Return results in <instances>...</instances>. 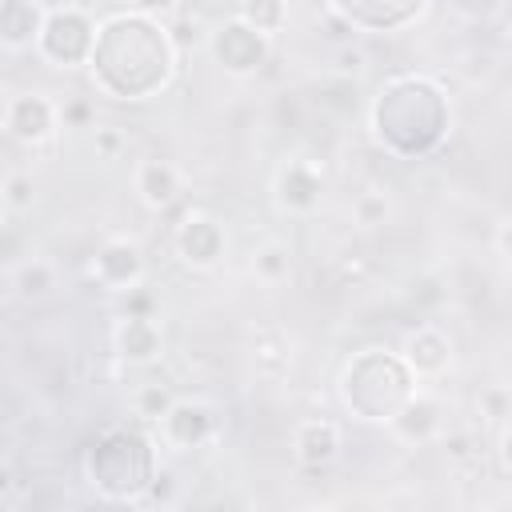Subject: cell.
I'll list each match as a JSON object with an SVG mask.
<instances>
[{"label": "cell", "mask_w": 512, "mask_h": 512, "mask_svg": "<svg viewBox=\"0 0 512 512\" xmlns=\"http://www.w3.org/2000/svg\"><path fill=\"white\" fill-rule=\"evenodd\" d=\"M36 48H40L52 64H60V68L80 64V60L92 52V24H88V16H84L80 8H56V12H48Z\"/></svg>", "instance_id": "cell-1"}, {"label": "cell", "mask_w": 512, "mask_h": 512, "mask_svg": "<svg viewBox=\"0 0 512 512\" xmlns=\"http://www.w3.org/2000/svg\"><path fill=\"white\" fill-rule=\"evenodd\" d=\"M92 276L112 292H132L144 276V252L128 236H112L92 256Z\"/></svg>", "instance_id": "cell-2"}, {"label": "cell", "mask_w": 512, "mask_h": 512, "mask_svg": "<svg viewBox=\"0 0 512 512\" xmlns=\"http://www.w3.org/2000/svg\"><path fill=\"white\" fill-rule=\"evenodd\" d=\"M56 120H60L56 104L44 100V96H36V92H20L4 108V128L20 144H44L56 132Z\"/></svg>", "instance_id": "cell-3"}, {"label": "cell", "mask_w": 512, "mask_h": 512, "mask_svg": "<svg viewBox=\"0 0 512 512\" xmlns=\"http://www.w3.org/2000/svg\"><path fill=\"white\" fill-rule=\"evenodd\" d=\"M212 52H216L220 68H228V72H236V76H248V72H256L260 60H264V36H260L256 28H248L244 20H232V24L216 28Z\"/></svg>", "instance_id": "cell-4"}, {"label": "cell", "mask_w": 512, "mask_h": 512, "mask_svg": "<svg viewBox=\"0 0 512 512\" xmlns=\"http://www.w3.org/2000/svg\"><path fill=\"white\" fill-rule=\"evenodd\" d=\"M212 428H216V416L204 400H176L168 408V416L160 420V432L176 452H188V448L204 444L212 436Z\"/></svg>", "instance_id": "cell-5"}, {"label": "cell", "mask_w": 512, "mask_h": 512, "mask_svg": "<svg viewBox=\"0 0 512 512\" xmlns=\"http://www.w3.org/2000/svg\"><path fill=\"white\" fill-rule=\"evenodd\" d=\"M176 252H180L184 264H192V268H212V264L220 260V252H224V232H220V224H216L212 216H204V212L184 216V224H180V232H176Z\"/></svg>", "instance_id": "cell-6"}, {"label": "cell", "mask_w": 512, "mask_h": 512, "mask_svg": "<svg viewBox=\"0 0 512 512\" xmlns=\"http://www.w3.org/2000/svg\"><path fill=\"white\" fill-rule=\"evenodd\" d=\"M404 364L420 376V380H436L452 368V340L432 328V324H420L408 340H404Z\"/></svg>", "instance_id": "cell-7"}, {"label": "cell", "mask_w": 512, "mask_h": 512, "mask_svg": "<svg viewBox=\"0 0 512 512\" xmlns=\"http://www.w3.org/2000/svg\"><path fill=\"white\" fill-rule=\"evenodd\" d=\"M48 12H40L36 0H4L0 4V44L4 52H24L32 44H40Z\"/></svg>", "instance_id": "cell-8"}, {"label": "cell", "mask_w": 512, "mask_h": 512, "mask_svg": "<svg viewBox=\"0 0 512 512\" xmlns=\"http://www.w3.org/2000/svg\"><path fill=\"white\" fill-rule=\"evenodd\" d=\"M112 344H116V352H120L128 364H148V360H156V352H160V328L152 324V316L128 312V316L116 320Z\"/></svg>", "instance_id": "cell-9"}, {"label": "cell", "mask_w": 512, "mask_h": 512, "mask_svg": "<svg viewBox=\"0 0 512 512\" xmlns=\"http://www.w3.org/2000/svg\"><path fill=\"white\" fill-rule=\"evenodd\" d=\"M292 452L304 468H328L340 456V428L332 420H304L292 436Z\"/></svg>", "instance_id": "cell-10"}, {"label": "cell", "mask_w": 512, "mask_h": 512, "mask_svg": "<svg viewBox=\"0 0 512 512\" xmlns=\"http://www.w3.org/2000/svg\"><path fill=\"white\" fill-rule=\"evenodd\" d=\"M276 196L292 212H312L320 204V176H316V168L304 164V160L284 164L280 176H276Z\"/></svg>", "instance_id": "cell-11"}, {"label": "cell", "mask_w": 512, "mask_h": 512, "mask_svg": "<svg viewBox=\"0 0 512 512\" xmlns=\"http://www.w3.org/2000/svg\"><path fill=\"white\" fill-rule=\"evenodd\" d=\"M132 184H136V196H140L148 208H168V204L176 200V192H180V176H176V168L164 164V160H144V164H136Z\"/></svg>", "instance_id": "cell-12"}, {"label": "cell", "mask_w": 512, "mask_h": 512, "mask_svg": "<svg viewBox=\"0 0 512 512\" xmlns=\"http://www.w3.org/2000/svg\"><path fill=\"white\" fill-rule=\"evenodd\" d=\"M392 424H396V432L404 436V440H416V444H424V440H432L436 432H440V400H432V396H412V400H404V408L392 416Z\"/></svg>", "instance_id": "cell-13"}, {"label": "cell", "mask_w": 512, "mask_h": 512, "mask_svg": "<svg viewBox=\"0 0 512 512\" xmlns=\"http://www.w3.org/2000/svg\"><path fill=\"white\" fill-rule=\"evenodd\" d=\"M12 288H16L20 300H40V296H48L56 288V268L48 260L32 256V260L12 268Z\"/></svg>", "instance_id": "cell-14"}, {"label": "cell", "mask_w": 512, "mask_h": 512, "mask_svg": "<svg viewBox=\"0 0 512 512\" xmlns=\"http://www.w3.org/2000/svg\"><path fill=\"white\" fill-rule=\"evenodd\" d=\"M252 272H256L264 284H280V280H288V272H292V252H288V244H280V240H264V244L256 248V256H252Z\"/></svg>", "instance_id": "cell-15"}, {"label": "cell", "mask_w": 512, "mask_h": 512, "mask_svg": "<svg viewBox=\"0 0 512 512\" xmlns=\"http://www.w3.org/2000/svg\"><path fill=\"white\" fill-rule=\"evenodd\" d=\"M240 20L248 28H256L260 36H276L284 28V20H288V8H284V0H244L240 4Z\"/></svg>", "instance_id": "cell-16"}, {"label": "cell", "mask_w": 512, "mask_h": 512, "mask_svg": "<svg viewBox=\"0 0 512 512\" xmlns=\"http://www.w3.org/2000/svg\"><path fill=\"white\" fill-rule=\"evenodd\" d=\"M28 208H32V176L28 172H8V180H4V212L20 216Z\"/></svg>", "instance_id": "cell-17"}, {"label": "cell", "mask_w": 512, "mask_h": 512, "mask_svg": "<svg viewBox=\"0 0 512 512\" xmlns=\"http://www.w3.org/2000/svg\"><path fill=\"white\" fill-rule=\"evenodd\" d=\"M172 404H176V400H172L160 384H144V388L136 392V416H144V420H156V424H160Z\"/></svg>", "instance_id": "cell-18"}, {"label": "cell", "mask_w": 512, "mask_h": 512, "mask_svg": "<svg viewBox=\"0 0 512 512\" xmlns=\"http://www.w3.org/2000/svg\"><path fill=\"white\" fill-rule=\"evenodd\" d=\"M352 212H356V220H360L364 228H376V224H384V216H388V200H384L380 192H360L356 204H352Z\"/></svg>", "instance_id": "cell-19"}, {"label": "cell", "mask_w": 512, "mask_h": 512, "mask_svg": "<svg viewBox=\"0 0 512 512\" xmlns=\"http://www.w3.org/2000/svg\"><path fill=\"white\" fill-rule=\"evenodd\" d=\"M148 504H160V508L176 504V476H172V468L152 472V480H148Z\"/></svg>", "instance_id": "cell-20"}, {"label": "cell", "mask_w": 512, "mask_h": 512, "mask_svg": "<svg viewBox=\"0 0 512 512\" xmlns=\"http://www.w3.org/2000/svg\"><path fill=\"white\" fill-rule=\"evenodd\" d=\"M464 16H472V20H488L496 8H500V0H452Z\"/></svg>", "instance_id": "cell-21"}, {"label": "cell", "mask_w": 512, "mask_h": 512, "mask_svg": "<svg viewBox=\"0 0 512 512\" xmlns=\"http://www.w3.org/2000/svg\"><path fill=\"white\" fill-rule=\"evenodd\" d=\"M120 144H124V136H120L116 128H96V152H100V156H116Z\"/></svg>", "instance_id": "cell-22"}, {"label": "cell", "mask_w": 512, "mask_h": 512, "mask_svg": "<svg viewBox=\"0 0 512 512\" xmlns=\"http://www.w3.org/2000/svg\"><path fill=\"white\" fill-rule=\"evenodd\" d=\"M336 60H340L336 68H340L344 76H356V72H364V52H356V48H340V56H336Z\"/></svg>", "instance_id": "cell-23"}, {"label": "cell", "mask_w": 512, "mask_h": 512, "mask_svg": "<svg viewBox=\"0 0 512 512\" xmlns=\"http://www.w3.org/2000/svg\"><path fill=\"white\" fill-rule=\"evenodd\" d=\"M60 120L84 128V124H88V104H68V108H60Z\"/></svg>", "instance_id": "cell-24"}, {"label": "cell", "mask_w": 512, "mask_h": 512, "mask_svg": "<svg viewBox=\"0 0 512 512\" xmlns=\"http://www.w3.org/2000/svg\"><path fill=\"white\" fill-rule=\"evenodd\" d=\"M500 248H504V256L512 260V224H504V232H500Z\"/></svg>", "instance_id": "cell-25"}]
</instances>
